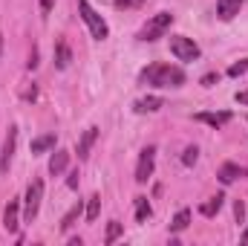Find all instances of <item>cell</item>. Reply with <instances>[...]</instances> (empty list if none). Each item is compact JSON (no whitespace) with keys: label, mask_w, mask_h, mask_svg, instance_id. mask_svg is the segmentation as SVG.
Masks as SVG:
<instances>
[{"label":"cell","mask_w":248,"mask_h":246,"mask_svg":"<svg viewBox=\"0 0 248 246\" xmlns=\"http://www.w3.org/2000/svg\"><path fill=\"white\" fill-rule=\"evenodd\" d=\"M170 53H173L179 61H196V58H199V47H196L190 38H185V35H173V38H170Z\"/></svg>","instance_id":"obj_5"},{"label":"cell","mask_w":248,"mask_h":246,"mask_svg":"<svg viewBox=\"0 0 248 246\" xmlns=\"http://www.w3.org/2000/svg\"><path fill=\"white\" fill-rule=\"evenodd\" d=\"M234 102H237V105H248V90H240V93L234 96Z\"/></svg>","instance_id":"obj_28"},{"label":"cell","mask_w":248,"mask_h":246,"mask_svg":"<svg viewBox=\"0 0 248 246\" xmlns=\"http://www.w3.org/2000/svg\"><path fill=\"white\" fill-rule=\"evenodd\" d=\"M243 0H217V18L219 20H231L234 15H240Z\"/></svg>","instance_id":"obj_10"},{"label":"cell","mask_w":248,"mask_h":246,"mask_svg":"<svg viewBox=\"0 0 248 246\" xmlns=\"http://www.w3.org/2000/svg\"><path fill=\"white\" fill-rule=\"evenodd\" d=\"M170 23H173V15H170V12H159V15H153V18L144 23V29L139 32V38H141V41H159V38L170 29Z\"/></svg>","instance_id":"obj_3"},{"label":"cell","mask_w":248,"mask_h":246,"mask_svg":"<svg viewBox=\"0 0 248 246\" xmlns=\"http://www.w3.org/2000/svg\"><path fill=\"white\" fill-rule=\"evenodd\" d=\"M234 217H237V223H243V217H246V206H243L240 200L234 203Z\"/></svg>","instance_id":"obj_27"},{"label":"cell","mask_w":248,"mask_h":246,"mask_svg":"<svg viewBox=\"0 0 248 246\" xmlns=\"http://www.w3.org/2000/svg\"><path fill=\"white\" fill-rule=\"evenodd\" d=\"M41 200H44V183L41 180H32L26 188V197H23V220L32 223L38 217V209H41Z\"/></svg>","instance_id":"obj_4"},{"label":"cell","mask_w":248,"mask_h":246,"mask_svg":"<svg viewBox=\"0 0 248 246\" xmlns=\"http://www.w3.org/2000/svg\"><path fill=\"white\" fill-rule=\"evenodd\" d=\"M52 3L55 0H41V15H49L52 12Z\"/></svg>","instance_id":"obj_29"},{"label":"cell","mask_w":248,"mask_h":246,"mask_svg":"<svg viewBox=\"0 0 248 246\" xmlns=\"http://www.w3.org/2000/svg\"><path fill=\"white\" fill-rule=\"evenodd\" d=\"M0 53H3V35H0Z\"/></svg>","instance_id":"obj_34"},{"label":"cell","mask_w":248,"mask_h":246,"mask_svg":"<svg viewBox=\"0 0 248 246\" xmlns=\"http://www.w3.org/2000/svg\"><path fill=\"white\" fill-rule=\"evenodd\" d=\"M66 185H69V188H78V171H72V174H69Z\"/></svg>","instance_id":"obj_32"},{"label":"cell","mask_w":248,"mask_h":246,"mask_svg":"<svg viewBox=\"0 0 248 246\" xmlns=\"http://www.w3.org/2000/svg\"><path fill=\"white\" fill-rule=\"evenodd\" d=\"M78 12H81V18H84V23L90 26V35L95 38V41H104L107 35H110V29H107V23H104V18L87 3V0H78Z\"/></svg>","instance_id":"obj_2"},{"label":"cell","mask_w":248,"mask_h":246,"mask_svg":"<svg viewBox=\"0 0 248 246\" xmlns=\"http://www.w3.org/2000/svg\"><path fill=\"white\" fill-rule=\"evenodd\" d=\"M153 162H156V148L147 145L139 157V165H136V183H147L153 177Z\"/></svg>","instance_id":"obj_6"},{"label":"cell","mask_w":248,"mask_h":246,"mask_svg":"<svg viewBox=\"0 0 248 246\" xmlns=\"http://www.w3.org/2000/svg\"><path fill=\"white\" fill-rule=\"evenodd\" d=\"M139 81L141 84H153V87H182L185 84V72L179 67H170V64H150L147 70H141Z\"/></svg>","instance_id":"obj_1"},{"label":"cell","mask_w":248,"mask_h":246,"mask_svg":"<svg viewBox=\"0 0 248 246\" xmlns=\"http://www.w3.org/2000/svg\"><path fill=\"white\" fill-rule=\"evenodd\" d=\"M222 200H225V197H222V194H217V197H211L208 203H202V206H199V211H202L205 217H214V214L222 209Z\"/></svg>","instance_id":"obj_19"},{"label":"cell","mask_w":248,"mask_h":246,"mask_svg":"<svg viewBox=\"0 0 248 246\" xmlns=\"http://www.w3.org/2000/svg\"><path fill=\"white\" fill-rule=\"evenodd\" d=\"M141 3H144V0H116V6H119V9H139Z\"/></svg>","instance_id":"obj_25"},{"label":"cell","mask_w":248,"mask_h":246,"mask_svg":"<svg viewBox=\"0 0 248 246\" xmlns=\"http://www.w3.org/2000/svg\"><path fill=\"white\" fill-rule=\"evenodd\" d=\"M196 159H199V151L196 148H185V154H182V165H196Z\"/></svg>","instance_id":"obj_23"},{"label":"cell","mask_w":248,"mask_h":246,"mask_svg":"<svg viewBox=\"0 0 248 246\" xmlns=\"http://www.w3.org/2000/svg\"><path fill=\"white\" fill-rule=\"evenodd\" d=\"M162 107V99L159 96H144L136 102V113H156Z\"/></svg>","instance_id":"obj_15"},{"label":"cell","mask_w":248,"mask_h":246,"mask_svg":"<svg viewBox=\"0 0 248 246\" xmlns=\"http://www.w3.org/2000/svg\"><path fill=\"white\" fill-rule=\"evenodd\" d=\"M187 223H190V211H187V209H182V211H176V217H173L170 229H173V232H185Z\"/></svg>","instance_id":"obj_21"},{"label":"cell","mask_w":248,"mask_h":246,"mask_svg":"<svg viewBox=\"0 0 248 246\" xmlns=\"http://www.w3.org/2000/svg\"><path fill=\"white\" fill-rule=\"evenodd\" d=\"M26 67H29V70H35V67H38V50H32V55H29Z\"/></svg>","instance_id":"obj_30"},{"label":"cell","mask_w":248,"mask_h":246,"mask_svg":"<svg viewBox=\"0 0 248 246\" xmlns=\"http://www.w3.org/2000/svg\"><path fill=\"white\" fill-rule=\"evenodd\" d=\"M69 61H72V50H69V44H66V41H58V44H55V67H58V70H66Z\"/></svg>","instance_id":"obj_14"},{"label":"cell","mask_w":248,"mask_h":246,"mask_svg":"<svg viewBox=\"0 0 248 246\" xmlns=\"http://www.w3.org/2000/svg\"><path fill=\"white\" fill-rule=\"evenodd\" d=\"M49 148H55V133H44V136L32 139V154H44Z\"/></svg>","instance_id":"obj_16"},{"label":"cell","mask_w":248,"mask_h":246,"mask_svg":"<svg viewBox=\"0 0 248 246\" xmlns=\"http://www.w3.org/2000/svg\"><path fill=\"white\" fill-rule=\"evenodd\" d=\"M240 241H243V244H248V229L243 232V238H240Z\"/></svg>","instance_id":"obj_33"},{"label":"cell","mask_w":248,"mask_h":246,"mask_svg":"<svg viewBox=\"0 0 248 246\" xmlns=\"http://www.w3.org/2000/svg\"><path fill=\"white\" fill-rule=\"evenodd\" d=\"M217 81H219V72H208V75L202 78V87H214Z\"/></svg>","instance_id":"obj_26"},{"label":"cell","mask_w":248,"mask_h":246,"mask_svg":"<svg viewBox=\"0 0 248 246\" xmlns=\"http://www.w3.org/2000/svg\"><path fill=\"white\" fill-rule=\"evenodd\" d=\"M66 165H69V154H66V151H55V154H52V159H49V174H52V177H58V174L66 171Z\"/></svg>","instance_id":"obj_13"},{"label":"cell","mask_w":248,"mask_h":246,"mask_svg":"<svg viewBox=\"0 0 248 246\" xmlns=\"http://www.w3.org/2000/svg\"><path fill=\"white\" fill-rule=\"evenodd\" d=\"M150 214H153V209H150L147 197H136V220H139V223H147Z\"/></svg>","instance_id":"obj_20"},{"label":"cell","mask_w":248,"mask_h":246,"mask_svg":"<svg viewBox=\"0 0 248 246\" xmlns=\"http://www.w3.org/2000/svg\"><path fill=\"white\" fill-rule=\"evenodd\" d=\"M23 99H26V102H35V99H38V90H35V87H29V90L23 93Z\"/></svg>","instance_id":"obj_31"},{"label":"cell","mask_w":248,"mask_h":246,"mask_svg":"<svg viewBox=\"0 0 248 246\" xmlns=\"http://www.w3.org/2000/svg\"><path fill=\"white\" fill-rule=\"evenodd\" d=\"M119 238H122V223H119V220H110L107 235H104V244H116Z\"/></svg>","instance_id":"obj_22"},{"label":"cell","mask_w":248,"mask_h":246,"mask_svg":"<svg viewBox=\"0 0 248 246\" xmlns=\"http://www.w3.org/2000/svg\"><path fill=\"white\" fill-rule=\"evenodd\" d=\"M81 214H84V206H81V200H78V203H75V206L63 214V220H61V229H63V232H66V229H72V226H75V220H78Z\"/></svg>","instance_id":"obj_17"},{"label":"cell","mask_w":248,"mask_h":246,"mask_svg":"<svg viewBox=\"0 0 248 246\" xmlns=\"http://www.w3.org/2000/svg\"><path fill=\"white\" fill-rule=\"evenodd\" d=\"M243 72H248V61H246V58L228 67V75H231V78H237V75H243Z\"/></svg>","instance_id":"obj_24"},{"label":"cell","mask_w":248,"mask_h":246,"mask_svg":"<svg viewBox=\"0 0 248 246\" xmlns=\"http://www.w3.org/2000/svg\"><path fill=\"white\" fill-rule=\"evenodd\" d=\"M95 139H98V127H87L81 133V139H78V159H87L90 157V148L95 145Z\"/></svg>","instance_id":"obj_9"},{"label":"cell","mask_w":248,"mask_h":246,"mask_svg":"<svg viewBox=\"0 0 248 246\" xmlns=\"http://www.w3.org/2000/svg\"><path fill=\"white\" fill-rule=\"evenodd\" d=\"M219 183H225V185H231L234 180H240V177H246V168H240L237 162H225L222 168H219Z\"/></svg>","instance_id":"obj_11"},{"label":"cell","mask_w":248,"mask_h":246,"mask_svg":"<svg viewBox=\"0 0 248 246\" xmlns=\"http://www.w3.org/2000/svg\"><path fill=\"white\" fill-rule=\"evenodd\" d=\"M15 148H17V127L12 124L6 130V142H3V151H0V171H9L12 157H15Z\"/></svg>","instance_id":"obj_7"},{"label":"cell","mask_w":248,"mask_h":246,"mask_svg":"<svg viewBox=\"0 0 248 246\" xmlns=\"http://www.w3.org/2000/svg\"><path fill=\"white\" fill-rule=\"evenodd\" d=\"M98 211H101V197L98 194H93L90 200H87V209H84V217L93 223V220H98Z\"/></svg>","instance_id":"obj_18"},{"label":"cell","mask_w":248,"mask_h":246,"mask_svg":"<svg viewBox=\"0 0 248 246\" xmlns=\"http://www.w3.org/2000/svg\"><path fill=\"white\" fill-rule=\"evenodd\" d=\"M193 119H196V122L211 124V127H222V124L231 122V113H196Z\"/></svg>","instance_id":"obj_12"},{"label":"cell","mask_w":248,"mask_h":246,"mask_svg":"<svg viewBox=\"0 0 248 246\" xmlns=\"http://www.w3.org/2000/svg\"><path fill=\"white\" fill-rule=\"evenodd\" d=\"M3 226H6V232H17V226H20V203L17 200H9V206H6V211H3Z\"/></svg>","instance_id":"obj_8"}]
</instances>
